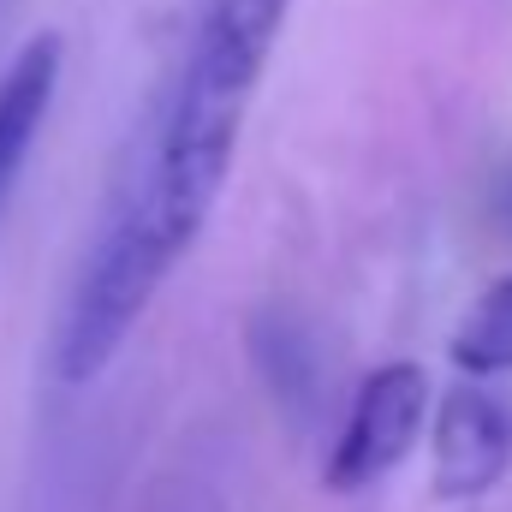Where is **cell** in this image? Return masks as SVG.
Instances as JSON below:
<instances>
[{
    "instance_id": "cell-1",
    "label": "cell",
    "mask_w": 512,
    "mask_h": 512,
    "mask_svg": "<svg viewBox=\"0 0 512 512\" xmlns=\"http://www.w3.org/2000/svg\"><path fill=\"white\" fill-rule=\"evenodd\" d=\"M286 18L292 0H209L197 12L191 42L161 84L149 120L137 126V143L114 173L102 221L66 292L54 328L60 382H96L155 304V292L203 239L233 179V155Z\"/></svg>"
},
{
    "instance_id": "cell-2",
    "label": "cell",
    "mask_w": 512,
    "mask_h": 512,
    "mask_svg": "<svg viewBox=\"0 0 512 512\" xmlns=\"http://www.w3.org/2000/svg\"><path fill=\"white\" fill-rule=\"evenodd\" d=\"M423 417H429V376L423 364H405L393 358L382 370H370L334 447H328V465H322V483L334 495H364L376 489L387 471L405 465V453L417 447L423 435Z\"/></svg>"
},
{
    "instance_id": "cell-3",
    "label": "cell",
    "mask_w": 512,
    "mask_h": 512,
    "mask_svg": "<svg viewBox=\"0 0 512 512\" xmlns=\"http://www.w3.org/2000/svg\"><path fill=\"white\" fill-rule=\"evenodd\" d=\"M512 471V411L483 387H453L435 405V495L477 501Z\"/></svg>"
},
{
    "instance_id": "cell-4",
    "label": "cell",
    "mask_w": 512,
    "mask_h": 512,
    "mask_svg": "<svg viewBox=\"0 0 512 512\" xmlns=\"http://www.w3.org/2000/svg\"><path fill=\"white\" fill-rule=\"evenodd\" d=\"M60 66H66L60 36L42 30V36H30V42L12 54V66L0 72V209H6V197H12V185H18V173H24V161H30V149H36V137L48 126L54 90H60Z\"/></svg>"
},
{
    "instance_id": "cell-5",
    "label": "cell",
    "mask_w": 512,
    "mask_h": 512,
    "mask_svg": "<svg viewBox=\"0 0 512 512\" xmlns=\"http://www.w3.org/2000/svg\"><path fill=\"white\" fill-rule=\"evenodd\" d=\"M447 358H453L471 382H483V376H512V274H501V280L465 310V322H459L453 340H447Z\"/></svg>"
}]
</instances>
